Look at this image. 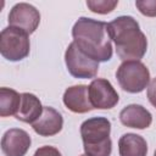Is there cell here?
Returning a JSON list of instances; mask_svg holds the SVG:
<instances>
[{
	"label": "cell",
	"mask_w": 156,
	"mask_h": 156,
	"mask_svg": "<svg viewBox=\"0 0 156 156\" xmlns=\"http://www.w3.org/2000/svg\"><path fill=\"white\" fill-rule=\"evenodd\" d=\"M88 89L89 99L94 108L110 110L115 107L119 100L118 93L107 79L96 78L89 84Z\"/></svg>",
	"instance_id": "obj_8"
},
{
	"label": "cell",
	"mask_w": 156,
	"mask_h": 156,
	"mask_svg": "<svg viewBox=\"0 0 156 156\" xmlns=\"http://www.w3.org/2000/svg\"><path fill=\"white\" fill-rule=\"evenodd\" d=\"M30 144L32 139L29 134L20 128L6 130L1 138V150L5 156H24Z\"/></svg>",
	"instance_id": "obj_9"
},
{
	"label": "cell",
	"mask_w": 156,
	"mask_h": 156,
	"mask_svg": "<svg viewBox=\"0 0 156 156\" xmlns=\"http://www.w3.org/2000/svg\"><path fill=\"white\" fill-rule=\"evenodd\" d=\"M66 67L71 76L80 79H90L98 74L99 62L85 55L74 41H72L65 52Z\"/></svg>",
	"instance_id": "obj_6"
},
{
	"label": "cell",
	"mask_w": 156,
	"mask_h": 156,
	"mask_svg": "<svg viewBox=\"0 0 156 156\" xmlns=\"http://www.w3.org/2000/svg\"><path fill=\"white\" fill-rule=\"evenodd\" d=\"M30 51L28 34L15 27H6L0 33V52L4 58L17 62L26 58Z\"/></svg>",
	"instance_id": "obj_5"
},
{
	"label": "cell",
	"mask_w": 156,
	"mask_h": 156,
	"mask_svg": "<svg viewBox=\"0 0 156 156\" xmlns=\"http://www.w3.org/2000/svg\"><path fill=\"white\" fill-rule=\"evenodd\" d=\"M63 127L62 115L50 106H44L41 116L32 124V128L40 136H52Z\"/></svg>",
	"instance_id": "obj_11"
},
{
	"label": "cell",
	"mask_w": 156,
	"mask_h": 156,
	"mask_svg": "<svg viewBox=\"0 0 156 156\" xmlns=\"http://www.w3.org/2000/svg\"><path fill=\"white\" fill-rule=\"evenodd\" d=\"M73 41L89 57L98 62L111 60L113 50L106 22L79 17L72 28Z\"/></svg>",
	"instance_id": "obj_1"
},
{
	"label": "cell",
	"mask_w": 156,
	"mask_h": 156,
	"mask_svg": "<svg viewBox=\"0 0 156 156\" xmlns=\"http://www.w3.org/2000/svg\"><path fill=\"white\" fill-rule=\"evenodd\" d=\"M39 23H40V13L30 4L18 2L10 10L9 24L11 27L23 30L28 35L35 32Z\"/></svg>",
	"instance_id": "obj_7"
},
{
	"label": "cell",
	"mask_w": 156,
	"mask_h": 156,
	"mask_svg": "<svg viewBox=\"0 0 156 156\" xmlns=\"http://www.w3.org/2000/svg\"><path fill=\"white\" fill-rule=\"evenodd\" d=\"M146 95H147V100L150 101V104L156 108V78L150 80L147 85Z\"/></svg>",
	"instance_id": "obj_19"
},
{
	"label": "cell",
	"mask_w": 156,
	"mask_h": 156,
	"mask_svg": "<svg viewBox=\"0 0 156 156\" xmlns=\"http://www.w3.org/2000/svg\"><path fill=\"white\" fill-rule=\"evenodd\" d=\"M80 156H88V155H85V154H84V155H80Z\"/></svg>",
	"instance_id": "obj_21"
},
{
	"label": "cell",
	"mask_w": 156,
	"mask_h": 156,
	"mask_svg": "<svg viewBox=\"0 0 156 156\" xmlns=\"http://www.w3.org/2000/svg\"><path fill=\"white\" fill-rule=\"evenodd\" d=\"M111 122L106 117H91L80 124L83 149L88 156H110L112 141L110 139Z\"/></svg>",
	"instance_id": "obj_3"
},
{
	"label": "cell",
	"mask_w": 156,
	"mask_h": 156,
	"mask_svg": "<svg viewBox=\"0 0 156 156\" xmlns=\"http://www.w3.org/2000/svg\"><path fill=\"white\" fill-rule=\"evenodd\" d=\"M119 87L130 94L141 93L150 83V71L140 61H123L116 72Z\"/></svg>",
	"instance_id": "obj_4"
},
{
	"label": "cell",
	"mask_w": 156,
	"mask_h": 156,
	"mask_svg": "<svg viewBox=\"0 0 156 156\" xmlns=\"http://www.w3.org/2000/svg\"><path fill=\"white\" fill-rule=\"evenodd\" d=\"M44 106H41L40 100L30 93L21 94V105L16 113V118L24 123L33 124L43 113Z\"/></svg>",
	"instance_id": "obj_13"
},
{
	"label": "cell",
	"mask_w": 156,
	"mask_h": 156,
	"mask_svg": "<svg viewBox=\"0 0 156 156\" xmlns=\"http://www.w3.org/2000/svg\"><path fill=\"white\" fill-rule=\"evenodd\" d=\"M154 156H156V150H155V152H154Z\"/></svg>",
	"instance_id": "obj_20"
},
{
	"label": "cell",
	"mask_w": 156,
	"mask_h": 156,
	"mask_svg": "<svg viewBox=\"0 0 156 156\" xmlns=\"http://www.w3.org/2000/svg\"><path fill=\"white\" fill-rule=\"evenodd\" d=\"M118 5V0H88L87 6L91 12L106 15L115 10Z\"/></svg>",
	"instance_id": "obj_16"
},
{
	"label": "cell",
	"mask_w": 156,
	"mask_h": 156,
	"mask_svg": "<svg viewBox=\"0 0 156 156\" xmlns=\"http://www.w3.org/2000/svg\"><path fill=\"white\" fill-rule=\"evenodd\" d=\"M62 100L65 106L74 113H87L94 110L89 99L88 85L84 84H78L67 88L63 93Z\"/></svg>",
	"instance_id": "obj_10"
},
{
	"label": "cell",
	"mask_w": 156,
	"mask_h": 156,
	"mask_svg": "<svg viewBox=\"0 0 156 156\" xmlns=\"http://www.w3.org/2000/svg\"><path fill=\"white\" fill-rule=\"evenodd\" d=\"M118 152L119 156H146L147 143L141 135L127 133L118 140Z\"/></svg>",
	"instance_id": "obj_14"
},
{
	"label": "cell",
	"mask_w": 156,
	"mask_h": 156,
	"mask_svg": "<svg viewBox=\"0 0 156 156\" xmlns=\"http://www.w3.org/2000/svg\"><path fill=\"white\" fill-rule=\"evenodd\" d=\"M135 6L144 16L156 17V0H136Z\"/></svg>",
	"instance_id": "obj_17"
},
{
	"label": "cell",
	"mask_w": 156,
	"mask_h": 156,
	"mask_svg": "<svg viewBox=\"0 0 156 156\" xmlns=\"http://www.w3.org/2000/svg\"><path fill=\"white\" fill-rule=\"evenodd\" d=\"M33 156H62V155L58 151V149L50 146V145H45V146H40L39 149H37Z\"/></svg>",
	"instance_id": "obj_18"
},
{
	"label": "cell",
	"mask_w": 156,
	"mask_h": 156,
	"mask_svg": "<svg viewBox=\"0 0 156 156\" xmlns=\"http://www.w3.org/2000/svg\"><path fill=\"white\" fill-rule=\"evenodd\" d=\"M119 121L123 126L135 129L149 128L152 123V115L141 105L130 104L119 112Z\"/></svg>",
	"instance_id": "obj_12"
},
{
	"label": "cell",
	"mask_w": 156,
	"mask_h": 156,
	"mask_svg": "<svg viewBox=\"0 0 156 156\" xmlns=\"http://www.w3.org/2000/svg\"><path fill=\"white\" fill-rule=\"evenodd\" d=\"M117 56L122 61H140L147 50V39L132 16H119L107 23Z\"/></svg>",
	"instance_id": "obj_2"
},
{
	"label": "cell",
	"mask_w": 156,
	"mask_h": 156,
	"mask_svg": "<svg viewBox=\"0 0 156 156\" xmlns=\"http://www.w3.org/2000/svg\"><path fill=\"white\" fill-rule=\"evenodd\" d=\"M21 105V94L10 88H0V116H16Z\"/></svg>",
	"instance_id": "obj_15"
}]
</instances>
